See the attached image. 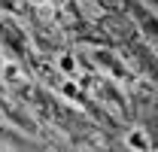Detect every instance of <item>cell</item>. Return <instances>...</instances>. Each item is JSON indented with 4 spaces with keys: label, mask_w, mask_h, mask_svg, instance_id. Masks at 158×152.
I'll return each instance as SVG.
<instances>
[{
    "label": "cell",
    "mask_w": 158,
    "mask_h": 152,
    "mask_svg": "<svg viewBox=\"0 0 158 152\" xmlns=\"http://www.w3.org/2000/svg\"><path fill=\"white\" fill-rule=\"evenodd\" d=\"M125 146H128V149H137V152H146L152 146V140H149L146 128H131V131L125 134Z\"/></svg>",
    "instance_id": "1"
},
{
    "label": "cell",
    "mask_w": 158,
    "mask_h": 152,
    "mask_svg": "<svg viewBox=\"0 0 158 152\" xmlns=\"http://www.w3.org/2000/svg\"><path fill=\"white\" fill-rule=\"evenodd\" d=\"M0 79H3L6 85H19L21 79H24V73H21V67L15 61H3V64H0Z\"/></svg>",
    "instance_id": "2"
},
{
    "label": "cell",
    "mask_w": 158,
    "mask_h": 152,
    "mask_svg": "<svg viewBox=\"0 0 158 152\" xmlns=\"http://www.w3.org/2000/svg\"><path fill=\"white\" fill-rule=\"evenodd\" d=\"M55 67H58L64 76H70V79L79 73V61H76V55H73V52H61L58 61H55Z\"/></svg>",
    "instance_id": "3"
},
{
    "label": "cell",
    "mask_w": 158,
    "mask_h": 152,
    "mask_svg": "<svg viewBox=\"0 0 158 152\" xmlns=\"http://www.w3.org/2000/svg\"><path fill=\"white\" fill-rule=\"evenodd\" d=\"M64 95L67 97H79V85L76 82H67V85H64Z\"/></svg>",
    "instance_id": "4"
},
{
    "label": "cell",
    "mask_w": 158,
    "mask_h": 152,
    "mask_svg": "<svg viewBox=\"0 0 158 152\" xmlns=\"http://www.w3.org/2000/svg\"><path fill=\"white\" fill-rule=\"evenodd\" d=\"M34 3H43V0H34Z\"/></svg>",
    "instance_id": "5"
}]
</instances>
